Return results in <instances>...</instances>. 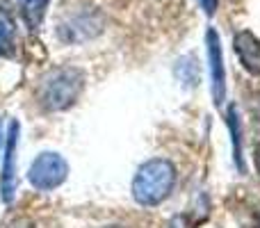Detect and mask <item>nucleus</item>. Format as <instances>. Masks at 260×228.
<instances>
[{"mask_svg":"<svg viewBox=\"0 0 260 228\" xmlns=\"http://www.w3.org/2000/svg\"><path fill=\"white\" fill-rule=\"evenodd\" d=\"M176 185V167L165 157H153L144 162L133 178V197L139 206H160L169 199Z\"/></svg>","mask_w":260,"mask_h":228,"instance_id":"f257e3e1","label":"nucleus"},{"mask_svg":"<svg viewBox=\"0 0 260 228\" xmlns=\"http://www.w3.org/2000/svg\"><path fill=\"white\" fill-rule=\"evenodd\" d=\"M82 89H85V76H82L80 69H55L39 82L37 101L48 112H62V110H69L76 103Z\"/></svg>","mask_w":260,"mask_h":228,"instance_id":"f03ea898","label":"nucleus"},{"mask_svg":"<svg viewBox=\"0 0 260 228\" xmlns=\"http://www.w3.org/2000/svg\"><path fill=\"white\" fill-rule=\"evenodd\" d=\"M69 176V165L59 153H41L37 155V160L30 165L27 171V180H30L32 187L41 189V192H50V189H57L59 185L67 180Z\"/></svg>","mask_w":260,"mask_h":228,"instance_id":"7ed1b4c3","label":"nucleus"},{"mask_svg":"<svg viewBox=\"0 0 260 228\" xmlns=\"http://www.w3.org/2000/svg\"><path fill=\"white\" fill-rule=\"evenodd\" d=\"M101 32H103V16L96 9H78L59 25V39L69 44H80L94 39Z\"/></svg>","mask_w":260,"mask_h":228,"instance_id":"20e7f679","label":"nucleus"},{"mask_svg":"<svg viewBox=\"0 0 260 228\" xmlns=\"http://www.w3.org/2000/svg\"><path fill=\"white\" fill-rule=\"evenodd\" d=\"M208 46V64H210V87L215 105H224L226 101V69H224V53H221V41L215 27H208L206 32Z\"/></svg>","mask_w":260,"mask_h":228,"instance_id":"39448f33","label":"nucleus"},{"mask_svg":"<svg viewBox=\"0 0 260 228\" xmlns=\"http://www.w3.org/2000/svg\"><path fill=\"white\" fill-rule=\"evenodd\" d=\"M18 135H21V125L14 119L7 130V144H5V162H3V174H0V197L5 203L14 201V192H16V146H18Z\"/></svg>","mask_w":260,"mask_h":228,"instance_id":"423d86ee","label":"nucleus"},{"mask_svg":"<svg viewBox=\"0 0 260 228\" xmlns=\"http://www.w3.org/2000/svg\"><path fill=\"white\" fill-rule=\"evenodd\" d=\"M233 46H235V53H238L242 67L251 76H260V39L258 37L249 30H242L235 35Z\"/></svg>","mask_w":260,"mask_h":228,"instance_id":"0eeeda50","label":"nucleus"},{"mask_svg":"<svg viewBox=\"0 0 260 228\" xmlns=\"http://www.w3.org/2000/svg\"><path fill=\"white\" fill-rule=\"evenodd\" d=\"M16 3H18V12H21V18L25 21V25L30 30H39L50 0H16Z\"/></svg>","mask_w":260,"mask_h":228,"instance_id":"6e6552de","label":"nucleus"},{"mask_svg":"<svg viewBox=\"0 0 260 228\" xmlns=\"http://www.w3.org/2000/svg\"><path fill=\"white\" fill-rule=\"evenodd\" d=\"M226 123H229L231 137H233V153H235V165L240 171H244V162H242V123H240L238 110L231 108L229 116H226Z\"/></svg>","mask_w":260,"mask_h":228,"instance_id":"1a4fd4ad","label":"nucleus"},{"mask_svg":"<svg viewBox=\"0 0 260 228\" xmlns=\"http://www.w3.org/2000/svg\"><path fill=\"white\" fill-rule=\"evenodd\" d=\"M14 53V25L12 18L0 14V57H9Z\"/></svg>","mask_w":260,"mask_h":228,"instance_id":"9d476101","label":"nucleus"},{"mask_svg":"<svg viewBox=\"0 0 260 228\" xmlns=\"http://www.w3.org/2000/svg\"><path fill=\"white\" fill-rule=\"evenodd\" d=\"M201 7L208 16H212V14L217 12V0H201Z\"/></svg>","mask_w":260,"mask_h":228,"instance_id":"9b49d317","label":"nucleus"},{"mask_svg":"<svg viewBox=\"0 0 260 228\" xmlns=\"http://www.w3.org/2000/svg\"><path fill=\"white\" fill-rule=\"evenodd\" d=\"M169 228H187V219H185V217H176Z\"/></svg>","mask_w":260,"mask_h":228,"instance_id":"f8f14e48","label":"nucleus"},{"mask_svg":"<svg viewBox=\"0 0 260 228\" xmlns=\"http://www.w3.org/2000/svg\"><path fill=\"white\" fill-rule=\"evenodd\" d=\"M256 169H258V174H260V144L256 146Z\"/></svg>","mask_w":260,"mask_h":228,"instance_id":"ddd939ff","label":"nucleus"},{"mask_svg":"<svg viewBox=\"0 0 260 228\" xmlns=\"http://www.w3.org/2000/svg\"><path fill=\"white\" fill-rule=\"evenodd\" d=\"M105 228H126V226H105Z\"/></svg>","mask_w":260,"mask_h":228,"instance_id":"4468645a","label":"nucleus"}]
</instances>
